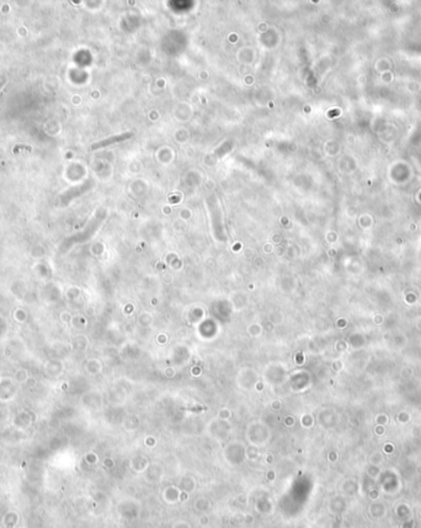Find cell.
<instances>
[{
    "label": "cell",
    "instance_id": "obj_1",
    "mask_svg": "<svg viewBox=\"0 0 421 528\" xmlns=\"http://www.w3.org/2000/svg\"><path fill=\"white\" fill-rule=\"evenodd\" d=\"M4 82H5V78H4V77H3L2 82H0V89H2V88H3V84H4Z\"/></svg>",
    "mask_w": 421,
    "mask_h": 528
}]
</instances>
